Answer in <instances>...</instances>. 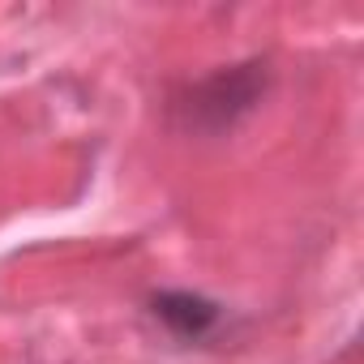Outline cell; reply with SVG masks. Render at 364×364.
<instances>
[{
    "mask_svg": "<svg viewBox=\"0 0 364 364\" xmlns=\"http://www.w3.org/2000/svg\"><path fill=\"white\" fill-rule=\"evenodd\" d=\"M154 313L171 330H180V334H202V330L215 326L219 304L206 300V296H198V291H163V296H154Z\"/></svg>",
    "mask_w": 364,
    "mask_h": 364,
    "instance_id": "1",
    "label": "cell"
}]
</instances>
